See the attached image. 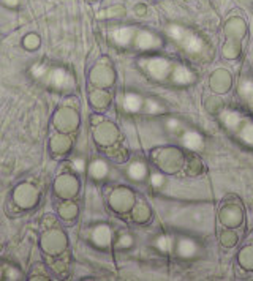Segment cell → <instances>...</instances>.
I'll return each instance as SVG.
<instances>
[{
	"label": "cell",
	"mask_w": 253,
	"mask_h": 281,
	"mask_svg": "<svg viewBox=\"0 0 253 281\" xmlns=\"http://www.w3.org/2000/svg\"><path fill=\"white\" fill-rule=\"evenodd\" d=\"M168 33H170V36L174 41L179 43L189 52H200L203 48V41L200 36H196L195 33L184 29L181 25H171L168 29Z\"/></svg>",
	"instance_id": "6da1fadb"
},
{
	"label": "cell",
	"mask_w": 253,
	"mask_h": 281,
	"mask_svg": "<svg viewBox=\"0 0 253 281\" xmlns=\"http://www.w3.org/2000/svg\"><path fill=\"white\" fill-rule=\"evenodd\" d=\"M14 199H16L17 204L22 205V207H30V205H33L35 201H36V191L32 185L24 183L16 190Z\"/></svg>",
	"instance_id": "7a4b0ae2"
},
{
	"label": "cell",
	"mask_w": 253,
	"mask_h": 281,
	"mask_svg": "<svg viewBox=\"0 0 253 281\" xmlns=\"http://www.w3.org/2000/svg\"><path fill=\"white\" fill-rule=\"evenodd\" d=\"M171 70V63L165 59H151L147 62V71L155 79H163Z\"/></svg>",
	"instance_id": "3957f363"
},
{
	"label": "cell",
	"mask_w": 253,
	"mask_h": 281,
	"mask_svg": "<svg viewBox=\"0 0 253 281\" xmlns=\"http://www.w3.org/2000/svg\"><path fill=\"white\" fill-rule=\"evenodd\" d=\"M55 122H57L60 130H73L74 125H76L78 119H76V114H74V111L62 109V111H59V116L55 119Z\"/></svg>",
	"instance_id": "277c9868"
},
{
	"label": "cell",
	"mask_w": 253,
	"mask_h": 281,
	"mask_svg": "<svg viewBox=\"0 0 253 281\" xmlns=\"http://www.w3.org/2000/svg\"><path fill=\"white\" fill-rule=\"evenodd\" d=\"M49 82L55 89H65L70 86V74L63 68H55L49 74Z\"/></svg>",
	"instance_id": "5b68a950"
},
{
	"label": "cell",
	"mask_w": 253,
	"mask_h": 281,
	"mask_svg": "<svg viewBox=\"0 0 253 281\" xmlns=\"http://www.w3.org/2000/svg\"><path fill=\"white\" fill-rule=\"evenodd\" d=\"M182 142L187 148H190V150H201L204 145L203 136L196 133V131H187L182 138Z\"/></svg>",
	"instance_id": "8992f818"
},
{
	"label": "cell",
	"mask_w": 253,
	"mask_h": 281,
	"mask_svg": "<svg viewBox=\"0 0 253 281\" xmlns=\"http://www.w3.org/2000/svg\"><path fill=\"white\" fill-rule=\"evenodd\" d=\"M136 46L141 49H151V48L158 46V40L155 35L149 33V32H139L136 36Z\"/></svg>",
	"instance_id": "52a82bcc"
},
{
	"label": "cell",
	"mask_w": 253,
	"mask_h": 281,
	"mask_svg": "<svg viewBox=\"0 0 253 281\" xmlns=\"http://www.w3.org/2000/svg\"><path fill=\"white\" fill-rule=\"evenodd\" d=\"M112 38L114 41L120 46H127L133 38V29L130 27H120V29H116L112 32Z\"/></svg>",
	"instance_id": "ba28073f"
},
{
	"label": "cell",
	"mask_w": 253,
	"mask_h": 281,
	"mask_svg": "<svg viewBox=\"0 0 253 281\" xmlns=\"http://www.w3.org/2000/svg\"><path fill=\"white\" fill-rule=\"evenodd\" d=\"M124 108L128 112H138L143 108V98L136 93H127L124 97Z\"/></svg>",
	"instance_id": "9c48e42d"
},
{
	"label": "cell",
	"mask_w": 253,
	"mask_h": 281,
	"mask_svg": "<svg viewBox=\"0 0 253 281\" xmlns=\"http://www.w3.org/2000/svg\"><path fill=\"white\" fill-rule=\"evenodd\" d=\"M238 133H239V136L244 142L249 144V145H253V124L252 122L242 120L241 125L238 127Z\"/></svg>",
	"instance_id": "30bf717a"
},
{
	"label": "cell",
	"mask_w": 253,
	"mask_h": 281,
	"mask_svg": "<svg viewBox=\"0 0 253 281\" xmlns=\"http://www.w3.org/2000/svg\"><path fill=\"white\" fill-rule=\"evenodd\" d=\"M57 193L62 194V196H71L76 193V182H74L71 177L68 175L67 179H60L57 182Z\"/></svg>",
	"instance_id": "8fae6325"
},
{
	"label": "cell",
	"mask_w": 253,
	"mask_h": 281,
	"mask_svg": "<svg viewBox=\"0 0 253 281\" xmlns=\"http://www.w3.org/2000/svg\"><path fill=\"white\" fill-rule=\"evenodd\" d=\"M242 120L244 119L239 116V112H234V111H223L222 112V122L231 130H238Z\"/></svg>",
	"instance_id": "7c38bea8"
},
{
	"label": "cell",
	"mask_w": 253,
	"mask_h": 281,
	"mask_svg": "<svg viewBox=\"0 0 253 281\" xmlns=\"http://www.w3.org/2000/svg\"><path fill=\"white\" fill-rule=\"evenodd\" d=\"M196 250H198V247H196V243L192 239H181L179 247H177V251H179V255L182 258H192V256H195Z\"/></svg>",
	"instance_id": "4fadbf2b"
},
{
	"label": "cell",
	"mask_w": 253,
	"mask_h": 281,
	"mask_svg": "<svg viewBox=\"0 0 253 281\" xmlns=\"http://www.w3.org/2000/svg\"><path fill=\"white\" fill-rule=\"evenodd\" d=\"M173 81L176 84H190L193 81V73L190 70H187L185 67H176L173 71Z\"/></svg>",
	"instance_id": "5bb4252c"
},
{
	"label": "cell",
	"mask_w": 253,
	"mask_h": 281,
	"mask_svg": "<svg viewBox=\"0 0 253 281\" xmlns=\"http://www.w3.org/2000/svg\"><path fill=\"white\" fill-rule=\"evenodd\" d=\"M111 240V231L108 226H98L95 231H93V242L100 247L108 245Z\"/></svg>",
	"instance_id": "9a60e30c"
},
{
	"label": "cell",
	"mask_w": 253,
	"mask_h": 281,
	"mask_svg": "<svg viewBox=\"0 0 253 281\" xmlns=\"http://www.w3.org/2000/svg\"><path fill=\"white\" fill-rule=\"evenodd\" d=\"M128 175L132 177L133 180H143L146 177V166L143 163H133L132 166L128 167Z\"/></svg>",
	"instance_id": "2e32d148"
},
{
	"label": "cell",
	"mask_w": 253,
	"mask_h": 281,
	"mask_svg": "<svg viewBox=\"0 0 253 281\" xmlns=\"http://www.w3.org/2000/svg\"><path fill=\"white\" fill-rule=\"evenodd\" d=\"M90 174L95 177V179H103V177L108 174V166H106V163L101 161V160L93 161L92 166H90Z\"/></svg>",
	"instance_id": "e0dca14e"
},
{
	"label": "cell",
	"mask_w": 253,
	"mask_h": 281,
	"mask_svg": "<svg viewBox=\"0 0 253 281\" xmlns=\"http://www.w3.org/2000/svg\"><path fill=\"white\" fill-rule=\"evenodd\" d=\"M241 95L246 98V101L253 108V82L249 79H244L241 84Z\"/></svg>",
	"instance_id": "ac0fdd59"
},
{
	"label": "cell",
	"mask_w": 253,
	"mask_h": 281,
	"mask_svg": "<svg viewBox=\"0 0 253 281\" xmlns=\"http://www.w3.org/2000/svg\"><path fill=\"white\" fill-rule=\"evenodd\" d=\"M157 247L160 251L163 253H168V251H171V247H173V240L168 237V236H160L157 239Z\"/></svg>",
	"instance_id": "d6986e66"
},
{
	"label": "cell",
	"mask_w": 253,
	"mask_h": 281,
	"mask_svg": "<svg viewBox=\"0 0 253 281\" xmlns=\"http://www.w3.org/2000/svg\"><path fill=\"white\" fill-rule=\"evenodd\" d=\"M60 215L63 218H73L74 215H76V207H74L73 204H63L60 207Z\"/></svg>",
	"instance_id": "ffe728a7"
},
{
	"label": "cell",
	"mask_w": 253,
	"mask_h": 281,
	"mask_svg": "<svg viewBox=\"0 0 253 281\" xmlns=\"http://www.w3.org/2000/svg\"><path fill=\"white\" fill-rule=\"evenodd\" d=\"M38 44H40V40H38V36H36V35H27L25 36V40H24V46H25V48L33 49Z\"/></svg>",
	"instance_id": "44dd1931"
},
{
	"label": "cell",
	"mask_w": 253,
	"mask_h": 281,
	"mask_svg": "<svg viewBox=\"0 0 253 281\" xmlns=\"http://www.w3.org/2000/svg\"><path fill=\"white\" fill-rule=\"evenodd\" d=\"M146 111L149 112V114H157V112L162 111V106L154 100H147L146 101Z\"/></svg>",
	"instance_id": "7402d4cb"
},
{
	"label": "cell",
	"mask_w": 253,
	"mask_h": 281,
	"mask_svg": "<svg viewBox=\"0 0 253 281\" xmlns=\"http://www.w3.org/2000/svg\"><path fill=\"white\" fill-rule=\"evenodd\" d=\"M6 278H8V280H19V278H21V274H19L17 270H14L13 267H8Z\"/></svg>",
	"instance_id": "603a6c76"
},
{
	"label": "cell",
	"mask_w": 253,
	"mask_h": 281,
	"mask_svg": "<svg viewBox=\"0 0 253 281\" xmlns=\"http://www.w3.org/2000/svg\"><path fill=\"white\" fill-rule=\"evenodd\" d=\"M152 185H154V186L163 185V177H162L160 174H154V175H152Z\"/></svg>",
	"instance_id": "cb8c5ba5"
},
{
	"label": "cell",
	"mask_w": 253,
	"mask_h": 281,
	"mask_svg": "<svg viewBox=\"0 0 253 281\" xmlns=\"http://www.w3.org/2000/svg\"><path fill=\"white\" fill-rule=\"evenodd\" d=\"M73 163H74V169H78V171H84V160H82V158H79V160L76 158V160H74Z\"/></svg>",
	"instance_id": "d4e9b609"
},
{
	"label": "cell",
	"mask_w": 253,
	"mask_h": 281,
	"mask_svg": "<svg viewBox=\"0 0 253 281\" xmlns=\"http://www.w3.org/2000/svg\"><path fill=\"white\" fill-rule=\"evenodd\" d=\"M44 71H46V68L41 67V65H36V67L33 68V74H35V76H41Z\"/></svg>",
	"instance_id": "484cf974"
},
{
	"label": "cell",
	"mask_w": 253,
	"mask_h": 281,
	"mask_svg": "<svg viewBox=\"0 0 253 281\" xmlns=\"http://www.w3.org/2000/svg\"><path fill=\"white\" fill-rule=\"evenodd\" d=\"M2 2L8 6H17V3H19V0H2Z\"/></svg>",
	"instance_id": "4316f807"
},
{
	"label": "cell",
	"mask_w": 253,
	"mask_h": 281,
	"mask_svg": "<svg viewBox=\"0 0 253 281\" xmlns=\"http://www.w3.org/2000/svg\"><path fill=\"white\" fill-rule=\"evenodd\" d=\"M0 277H2V272H0Z\"/></svg>",
	"instance_id": "83f0119b"
}]
</instances>
